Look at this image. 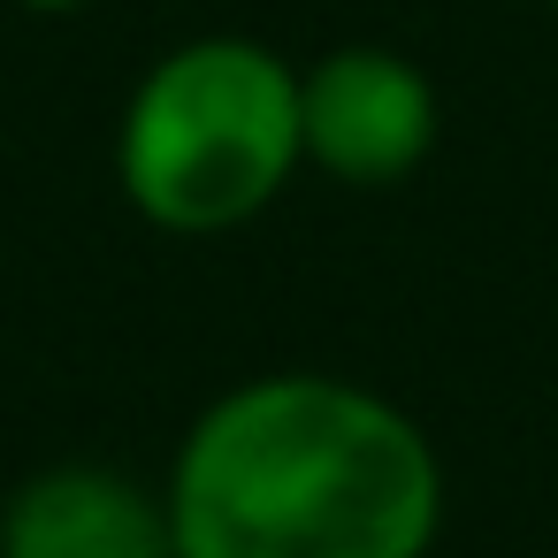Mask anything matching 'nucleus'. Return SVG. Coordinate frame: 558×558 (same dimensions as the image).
I'll return each mask as SVG.
<instances>
[{"instance_id":"obj_1","label":"nucleus","mask_w":558,"mask_h":558,"mask_svg":"<svg viewBox=\"0 0 558 558\" xmlns=\"http://www.w3.org/2000/svg\"><path fill=\"white\" fill-rule=\"evenodd\" d=\"M177 558H428L444 459L428 428L344 375L230 383L169 459Z\"/></svg>"},{"instance_id":"obj_2","label":"nucleus","mask_w":558,"mask_h":558,"mask_svg":"<svg viewBox=\"0 0 558 558\" xmlns=\"http://www.w3.org/2000/svg\"><path fill=\"white\" fill-rule=\"evenodd\" d=\"M306 169L299 70L238 32L169 47L123 100L116 184L169 238L245 230Z\"/></svg>"},{"instance_id":"obj_3","label":"nucleus","mask_w":558,"mask_h":558,"mask_svg":"<svg viewBox=\"0 0 558 558\" xmlns=\"http://www.w3.org/2000/svg\"><path fill=\"white\" fill-rule=\"evenodd\" d=\"M299 131H306V169L352 192H390L436 154L444 108L421 62L360 39L299 70Z\"/></svg>"},{"instance_id":"obj_4","label":"nucleus","mask_w":558,"mask_h":558,"mask_svg":"<svg viewBox=\"0 0 558 558\" xmlns=\"http://www.w3.org/2000/svg\"><path fill=\"white\" fill-rule=\"evenodd\" d=\"M0 558H177L169 497L93 459L39 466L0 505Z\"/></svg>"},{"instance_id":"obj_5","label":"nucleus","mask_w":558,"mask_h":558,"mask_svg":"<svg viewBox=\"0 0 558 558\" xmlns=\"http://www.w3.org/2000/svg\"><path fill=\"white\" fill-rule=\"evenodd\" d=\"M16 9H32V16H77V9H93V0H16Z\"/></svg>"},{"instance_id":"obj_6","label":"nucleus","mask_w":558,"mask_h":558,"mask_svg":"<svg viewBox=\"0 0 558 558\" xmlns=\"http://www.w3.org/2000/svg\"><path fill=\"white\" fill-rule=\"evenodd\" d=\"M543 9H550V16H558V0H543Z\"/></svg>"}]
</instances>
